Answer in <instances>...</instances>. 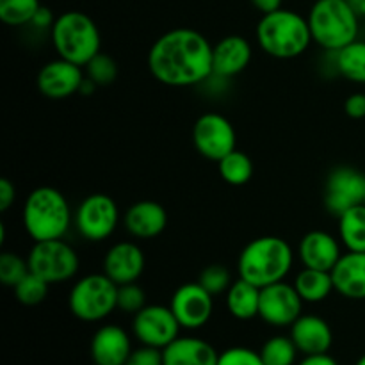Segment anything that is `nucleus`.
I'll list each match as a JSON object with an SVG mask.
<instances>
[{"mask_svg": "<svg viewBox=\"0 0 365 365\" xmlns=\"http://www.w3.org/2000/svg\"><path fill=\"white\" fill-rule=\"evenodd\" d=\"M21 223L34 242L63 239L71 225V209L66 196L52 185L36 187L25 198Z\"/></svg>", "mask_w": 365, "mask_h": 365, "instance_id": "7ed1b4c3", "label": "nucleus"}, {"mask_svg": "<svg viewBox=\"0 0 365 365\" xmlns=\"http://www.w3.org/2000/svg\"><path fill=\"white\" fill-rule=\"evenodd\" d=\"M89 351L95 365H125L134 348L125 328L118 324H103L93 335Z\"/></svg>", "mask_w": 365, "mask_h": 365, "instance_id": "f3484780", "label": "nucleus"}, {"mask_svg": "<svg viewBox=\"0 0 365 365\" xmlns=\"http://www.w3.org/2000/svg\"><path fill=\"white\" fill-rule=\"evenodd\" d=\"M252 56V45L245 36H225L212 48V75L217 78L237 77L248 68Z\"/></svg>", "mask_w": 365, "mask_h": 365, "instance_id": "a211bd4d", "label": "nucleus"}, {"mask_svg": "<svg viewBox=\"0 0 365 365\" xmlns=\"http://www.w3.org/2000/svg\"><path fill=\"white\" fill-rule=\"evenodd\" d=\"M53 24H56V16H53L52 11L45 6L39 7L38 13L34 14V18H32V21H31L32 27L39 29V31H45V29L52 31Z\"/></svg>", "mask_w": 365, "mask_h": 365, "instance_id": "ea45409f", "label": "nucleus"}, {"mask_svg": "<svg viewBox=\"0 0 365 365\" xmlns=\"http://www.w3.org/2000/svg\"><path fill=\"white\" fill-rule=\"evenodd\" d=\"M39 7V0H0V20L9 27L29 25Z\"/></svg>", "mask_w": 365, "mask_h": 365, "instance_id": "c756f323", "label": "nucleus"}, {"mask_svg": "<svg viewBox=\"0 0 365 365\" xmlns=\"http://www.w3.org/2000/svg\"><path fill=\"white\" fill-rule=\"evenodd\" d=\"M192 145L200 155L217 163L225 155L234 152L237 145V134L227 116L220 113H205L195 121Z\"/></svg>", "mask_w": 365, "mask_h": 365, "instance_id": "9d476101", "label": "nucleus"}, {"mask_svg": "<svg viewBox=\"0 0 365 365\" xmlns=\"http://www.w3.org/2000/svg\"><path fill=\"white\" fill-rule=\"evenodd\" d=\"M298 365H339V364L331 355H328V353H321V355L303 356Z\"/></svg>", "mask_w": 365, "mask_h": 365, "instance_id": "a19ab883", "label": "nucleus"}, {"mask_svg": "<svg viewBox=\"0 0 365 365\" xmlns=\"http://www.w3.org/2000/svg\"><path fill=\"white\" fill-rule=\"evenodd\" d=\"M355 365H365V355L360 356V359L356 360V364H355Z\"/></svg>", "mask_w": 365, "mask_h": 365, "instance_id": "a18cd8bd", "label": "nucleus"}, {"mask_svg": "<svg viewBox=\"0 0 365 365\" xmlns=\"http://www.w3.org/2000/svg\"><path fill=\"white\" fill-rule=\"evenodd\" d=\"M146 305H148L146 303V292L141 285H138V282L118 285V310L135 316Z\"/></svg>", "mask_w": 365, "mask_h": 365, "instance_id": "f704fd0d", "label": "nucleus"}, {"mask_svg": "<svg viewBox=\"0 0 365 365\" xmlns=\"http://www.w3.org/2000/svg\"><path fill=\"white\" fill-rule=\"evenodd\" d=\"M364 205H365V200H364Z\"/></svg>", "mask_w": 365, "mask_h": 365, "instance_id": "de8ad7c7", "label": "nucleus"}, {"mask_svg": "<svg viewBox=\"0 0 365 365\" xmlns=\"http://www.w3.org/2000/svg\"><path fill=\"white\" fill-rule=\"evenodd\" d=\"M298 255L303 267L330 271L342 257L341 241L324 230H312L299 241Z\"/></svg>", "mask_w": 365, "mask_h": 365, "instance_id": "6ab92c4d", "label": "nucleus"}, {"mask_svg": "<svg viewBox=\"0 0 365 365\" xmlns=\"http://www.w3.org/2000/svg\"><path fill=\"white\" fill-rule=\"evenodd\" d=\"M364 39H365V18H364Z\"/></svg>", "mask_w": 365, "mask_h": 365, "instance_id": "49530a36", "label": "nucleus"}, {"mask_svg": "<svg viewBox=\"0 0 365 365\" xmlns=\"http://www.w3.org/2000/svg\"><path fill=\"white\" fill-rule=\"evenodd\" d=\"M75 228L84 239L100 242L109 239L120 223V209L114 198L103 192L86 196L75 210Z\"/></svg>", "mask_w": 365, "mask_h": 365, "instance_id": "1a4fd4ad", "label": "nucleus"}, {"mask_svg": "<svg viewBox=\"0 0 365 365\" xmlns=\"http://www.w3.org/2000/svg\"><path fill=\"white\" fill-rule=\"evenodd\" d=\"M335 292L348 299H365V253L346 252L331 269Z\"/></svg>", "mask_w": 365, "mask_h": 365, "instance_id": "4be33fe9", "label": "nucleus"}, {"mask_svg": "<svg viewBox=\"0 0 365 365\" xmlns=\"http://www.w3.org/2000/svg\"><path fill=\"white\" fill-rule=\"evenodd\" d=\"M96 89H98V86H96L95 82L91 81V78H88V77H86V78H84V82H82L81 89H78V93H81V95H86V96H89V95H93V93H95Z\"/></svg>", "mask_w": 365, "mask_h": 365, "instance_id": "37998d69", "label": "nucleus"}, {"mask_svg": "<svg viewBox=\"0 0 365 365\" xmlns=\"http://www.w3.org/2000/svg\"><path fill=\"white\" fill-rule=\"evenodd\" d=\"M252 4L255 9L260 11V13L267 14V13H273V11L282 9L284 0H252Z\"/></svg>", "mask_w": 365, "mask_h": 365, "instance_id": "79ce46f5", "label": "nucleus"}, {"mask_svg": "<svg viewBox=\"0 0 365 365\" xmlns=\"http://www.w3.org/2000/svg\"><path fill=\"white\" fill-rule=\"evenodd\" d=\"M86 78L84 66L71 63V61L53 59L46 63L36 77V86L39 93L50 100H64L78 93Z\"/></svg>", "mask_w": 365, "mask_h": 365, "instance_id": "2eb2a0df", "label": "nucleus"}, {"mask_svg": "<svg viewBox=\"0 0 365 365\" xmlns=\"http://www.w3.org/2000/svg\"><path fill=\"white\" fill-rule=\"evenodd\" d=\"M259 353L266 365H296L299 355L291 335H274L267 339Z\"/></svg>", "mask_w": 365, "mask_h": 365, "instance_id": "c85d7f7f", "label": "nucleus"}, {"mask_svg": "<svg viewBox=\"0 0 365 365\" xmlns=\"http://www.w3.org/2000/svg\"><path fill=\"white\" fill-rule=\"evenodd\" d=\"M217 365H266L259 351L245 346H234L220 353Z\"/></svg>", "mask_w": 365, "mask_h": 365, "instance_id": "c9c22d12", "label": "nucleus"}, {"mask_svg": "<svg viewBox=\"0 0 365 365\" xmlns=\"http://www.w3.org/2000/svg\"><path fill=\"white\" fill-rule=\"evenodd\" d=\"M146 259L135 242L121 241L107 250L103 257V273L116 285L134 284L145 273Z\"/></svg>", "mask_w": 365, "mask_h": 365, "instance_id": "dca6fc26", "label": "nucleus"}, {"mask_svg": "<svg viewBox=\"0 0 365 365\" xmlns=\"http://www.w3.org/2000/svg\"><path fill=\"white\" fill-rule=\"evenodd\" d=\"M123 227L132 237L153 239L166 230L168 212L153 200H141L128 207L123 214Z\"/></svg>", "mask_w": 365, "mask_h": 365, "instance_id": "412c9836", "label": "nucleus"}, {"mask_svg": "<svg viewBox=\"0 0 365 365\" xmlns=\"http://www.w3.org/2000/svg\"><path fill=\"white\" fill-rule=\"evenodd\" d=\"M294 264V252L285 239L264 235L250 241L237 260L239 278L259 289L284 282Z\"/></svg>", "mask_w": 365, "mask_h": 365, "instance_id": "f03ea898", "label": "nucleus"}, {"mask_svg": "<svg viewBox=\"0 0 365 365\" xmlns=\"http://www.w3.org/2000/svg\"><path fill=\"white\" fill-rule=\"evenodd\" d=\"M344 110L353 120H362L365 118V93H353L346 98Z\"/></svg>", "mask_w": 365, "mask_h": 365, "instance_id": "4c0bfd02", "label": "nucleus"}, {"mask_svg": "<svg viewBox=\"0 0 365 365\" xmlns=\"http://www.w3.org/2000/svg\"><path fill=\"white\" fill-rule=\"evenodd\" d=\"M260 289L250 282L234 280L227 291V309L237 321H252L259 317Z\"/></svg>", "mask_w": 365, "mask_h": 365, "instance_id": "b1692460", "label": "nucleus"}, {"mask_svg": "<svg viewBox=\"0 0 365 365\" xmlns=\"http://www.w3.org/2000/svg\"><path fill=\"white\" fill-rule=\"evenodd\" d=\"M198 284L212 296H220L227 294V291L234 284V280H232L230 271L223 264H210V266H207L200 273Z\"/></svg>", "mask_w": 365, "mask_h": 365, "instance_id": "473e14b6", "label": "nucleus"}, {"mask_svg": "<svg viewBox=\"0 0 365 365\" xmlns=\"http://www.w3.org/2000/svg\"><path fill=\"white\" fill-rule=\"evenodd\" d=\"M339 239L348 252L365 253V205H356L339 216Z\"/></svg>", "mask_w": 365, "mask_h": 365, "instance_id": "bb28decb", "label": "nucleus"}, {"mask_svg": "<svg viewBox=\"0 0 365 365\" xmlns=\"http://www.w3.org/2000/svg\"><path fill=\"white\" fill-rule=\"evenodd\" d=\"M68 309L84 323H100L118 310V285L106 273H91L75 282Z\"/></svg>", "mask_w": 365, "mask_h": 365, "instance_id": "0eeeda50", "label": "nucleus"}, {"mask_svg": "<svg viewBox=\"0 0 365 365\" xmlns=\"http://www.w3.org/2000/svg\"><path fill=\"white\" fill-rule=\"evenodd\" d=\"M31 271L27 259H21L18 253L4 252L0 255V282L6 287L13 289L25 274Z\"/></svg>", "mask_w": 365, "mask_h": 365, "instance_id": "72a5a7b5", "label": "nucleus"}, {"mask_svg": "<svg viewBox=\"0 0 365 365\" xmlns=\"http://www.w3.org/2000/svg\"><path fill=\"white\" fill-rule=\"evenodd\" d=\"M180 323L173 310L164 305H146L132 321V334L141 346L164 349L180 337Z\"/></svg>", "mask_w": 365, "mask_h": 365, "instance_id": "9b49d317", "label": "nucleus"}, {"mask_svg": "<svg viewBox=\"0 0 365 365\" xmlns=\"http://www.w3.org/2000/svg\"><path fill=\"white\" fill-rule=\"evenodd\" d=\"M328 53L335 73L355 84H365V39H355L344 48Z\"/></svg>", "mask_w": 365, "mask_h": 365, "instance_id": "393cba45", "label": "nucleus"}, {"mask_svg": "<svg viewBox=\"0 0 365 365\" xmlns=\"http://www.w3.org/2000/svg\"><path fill=\"white\" fill-rule=\"evenodd\" d=\"M16 200V187L9 178L0 180V212H7Z\"/></svg>", "mask_w": 365, "mask_h": 365, "instance_id": "58836bf2", "label": "nucleus"}, {"mask_svg": "<svg viewBox=\"0 0 365 365\" xmlns=\"http://www.w3.org/2000/svg\"><path fill=\"white\" fill-rule=\"evenodd\" d=\"M29 267L43 280L53 284H64L78 273L81 259L71 245L63 239L34 242L27 257Z\"/></svg>", "mask_w": 365, "mask_h": 365, "instance_id": "6e6552de", "label": "nucleus"}, {"mask_svg": "<svg viewBox=\"0 0 365 365\" xmlns=\"http://www.w3.org/2000/svg\"><path fill=\"white\" fill-rule=\"evenodd\" d=\"M217 170H220L221 178L228 185H235V187L248 184L253 177L252 159L237 148L225 155L221 160H217Z\"/></svg>", "mask_w": 365, "mask_h": 365, "instance_id": "cd10ccee", "label": "nucleus"}, {"mask_svg": "<svg viewBox=\"0 0 365 365\" xmlns=\"http://www.w3.org/2000/svg\"><path fill=\"white\" fill-rule=\"evenodd\" d=\"M50 38L57 56L78 66H86L100 53L102 46L98 25L82 11H66L59 14L50 31Z\"/></svg>", "mask_w": 365, "mask_h": 365, "instance_id": "423d86ee", "label": "nucleus"}, {"mask_svg": "<svg viewBox=\"0 0 365 365\" xmlns=\"http://www.w3.org/2000/svg\"><path fill=\"white\" fill-rule=\"evenodd\" d=\"M220 353L200 337H178L163 349L164 365H217Z\"/></svg>", "mask_w": 365, "mask_h": 365, "instance_id": "5701e85b", "label": "nucleus"}, {"mask_svg": "<svg viewBox=\"0 0 365 365\" xmlns=\"http://www.w3.org/2000/svg\"><path fill=\"white\" fill-rule=\"evenodd\" d=\"M125 365H164L163 362V349L150 348V346H141L134 349L128 356Z\"/></svg>", "mask_w": 365, "mask_h": 365, "instance_id": "e433bc0d", "label": "nucleus"}, {"mask_svg": "<svg viewBox=\"0 0 365 365\" xmlns=\"http://www.w3.org/2000/svg\"><path fill=\"white\" fill-rule=\"evenodd\" d=\"M307 20L312 41L324 52H337L359 39L360 16L346 0H316Z\"/></svg>", "mask_w": 365, "mask_h": 365, "instance_id": "39448f33", "label": "nucleus"}, {"mask_svg": "<svg viewBox=\"0 0 365 365\" xmlns=\"http://www.w3.org/2000/svg\"><path fill=\"white\" fill-rule=\"evenodd\" d=\"M182 328L185 330H200L210 321L214 314V296L202 287L198 282L184 284L173 292L170 302Z\"/></svg>", "mask_w": 365, "mask_h": 365, "instance_id": "4468645a", "label": "nucleus"}, {"mask_svg": "<svg viewBox=\"0 0 365 365\" xmlns=\"http://www.w3.org/2000/svg\"><path fill=\"white\" fill-rule=\"evenodd\" d=\"M48 282L43 280L41 277L34 274L32 271H29L20 282L13 287L14 298L25 307H36L39 303H43L48 296Z\"/></svg>", "mask_w": 365, "mask_h": 365, "instance_id": "7c9ffc66", "label": "nucleus"}, {"mask_svg": "<svg viewBox=\"0 0 365 365\" xmlns=\"http://www.w3.org/2000/svg\"><path fill=\"white\" fill-rule=\"evenodd\" d=\"M86 77L91 78L98 88L110 86L118 77V63L107 53L100 52L86 64Z\"/></svg>", "mask_w": 365, "mask_h": 365, "instance_id": "2f4dec72", "label": "nucleus"}, {"mask_svg": "<svg viewBox=\"0 0 365 365\" xmlns=\"http://www.w3.org/2000/svg\"><path fill=\"white\" fill-rule=\"evenodd\" d=\"M259 46L274 59H296L312 43L309 20L292 9H278L262 14L257 25Z\"/></svg>", "mask_w": 365, "mask_h": 365, "instance_id": "20e7f679", "label": "nucleus"}, {"mask_svg": "<svg viewBox=\"0 0 365 365\" xmlns=\"http://www.w3.org/2000/svg\"><path fill=\"white\" fill-rule=\"evenodd\" d=\"M212 48L200 31L171 29L155 39L148 52V70L170 88H191L212 77Z\"/></svg>", "mask_w": 365, "mask_h": 365, "instance_id": "f257e3e1", "label": "nucleus"}, {"mask_svg": "<svg viewBox=\"0 0 365 365\" xmlns=\"http://www.w3.org/2000/svg\"><path fill=\"white\" fill-rule=\"evenodd\" d=\"M291 339L303 356L328 353L334 344V331L327 319L314 314H302L291 327Z\"/></svg>", "mask_w": 365, "mask_h": 365, "instance_id": "aec40b11", "label": "nucleus"}, {"mask_svg": "<svg viewBox=\"0 0 365 365\" xmlns=\"http://www.w3.org/2000/svg\"><path fill=\"white\" fill-rule=\"evenodd\" d=\"M294 289L305 303H321L335 291L330 271L303 267L292 282Z\"/></svg>", "mask_w": 365, "mask_h": 365, "instance_id": "a878e982", "label": "nucleus"}, {"mask_svg": "<svg viewBox=\"0 0 365 365\" xmlns=\"http://www.w3.org/2000/svg\"><path fill=\"white\" fill-rule=\"evenodd\" d=\"M303 299L292 284L278 282L260 289L259 317L274 328H291L303 314Z\"/></svg>", "mask_w": 365, "mask_h": 365, "instance_id": "ddd939ff", "label": "nucleus"}, {"mask_svg": "<svg viewBox=\"0 0 365 365\" xmlns=\"http://www.w3.org/2000/svg\"><path fill=\"white\" fill-rule=\"evenodd\" d=\"M365 200V173L351 166H339L330 171L324 184V207L334 216L362 205Z\"/></svg>", "mask_w": 365, "mask_h": 365, "instance_id": "f8f14e48", "label": "nucleus"}, {"mask_svg": "<svg viewBox=\"0 0 365 365\" xmlns=\"http://www.w3.org/2000/svg\"><path fill=\"white\" fill-rule=\"evenodd\" d=\"M346 2L360 18H365V0H346Z\"/></svg>", "mask_w": 365, "mask_h": 365, "instance_id": "c03bdc74", "label": "nucleus"}]
</instances>
